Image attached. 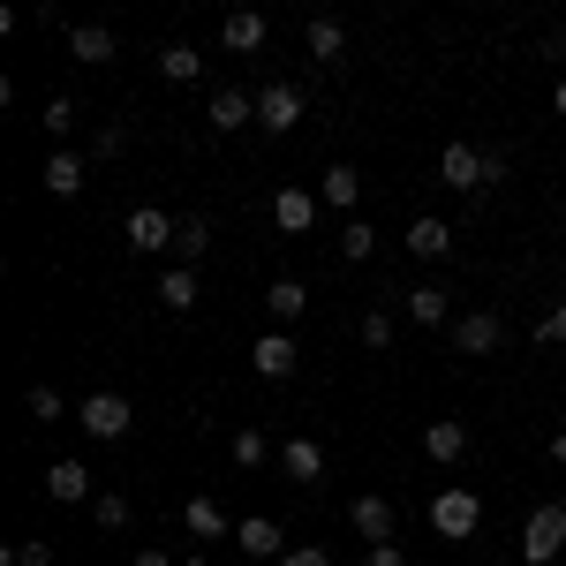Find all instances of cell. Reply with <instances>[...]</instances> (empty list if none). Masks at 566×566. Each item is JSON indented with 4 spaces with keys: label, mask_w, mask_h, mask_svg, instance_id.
<instances>
[{
    "label": "cell",
    "mask_w": 566,
    "mask_h": 566,
    "mask_svg": "<svg viewBox=\"0 0 566 566\" xmlns=\"http://www.w3.org/2000/svg\"><path fill=\"white\" fill-rule=\"evenodd\" d=\"M552 106H559V114H566V76H559V91H552Z\"/></svg>",
    "instance_id": "obj_41"
},
{
    "label": "cell",
    "mask_w": 566,
    "mask_h": 566,
    "mask_svg": "<svg viewBox=\"0 0 566 566\" xmlns=\"http://www.w3.org/2000/svg\"><path fill=\"white\" fill-rule=\"evenodd\" d=\"M84 167L91 159H76V151H53V159H45V189H53V197H76V189H84Z\"/></svg>",
    "instance_id": "obj_25"
},
{
    "label": "cell",
    "mask_w": 566,
    "mask_h": 566,
    "mask_svg": "<svg viewBox=\"0 0 566 566\" xmlns=\"http://www.w3.org/2000/svg\"><path fill=\"white\" fill-rule=\"evenodd\" d=\"M76 423H84V438H129V423H136V408L122 400V392H91V400H76Z\"/></svg>",
    "instance_id": "obj_3"
},
{
    "label": "cell",
    "mask_w": 566,
    "mask_h": 566,
    "mask_svg": "<svg viewBox=\"0 0 566 566\" xmlns=\"http://www.w3.org/2000/svg\"><path fill=\"white\" fill-rule=\"evenodd\" d=\"M69 53L98 69V61H114V31L106 23H69Z\"/></svg>",
    "instance_id": "obj_21"
},
{
    "label": "cell",
    "mask_w": 566,
    "mask_h": 566,
    "mask_svg": "<svg viewBox=\"0 0 566 566\" xmlns=\"http://www.w3.org/2000/svg\"><path fill=\"white\" fill-rule=\"evenodd\" d=\"M536 340H566V303H559V310H544V317H536Z\"/></svg>",
    "instance_id": "obj_36"
},
{
    "label": "cell",
    "mask_w": 566,
    "mask_h": 566,
    "mask_svg": "<svg viewBox=\"0 0 566 566\" xmlns=\"http://www.w3.org/2000/svg\"><path fill=\"white\" fill-rule=\"evenodd\" d=\"M317 212H325V205H317V189H295V181L272 197V227H280V234H310Z\"/></svg>",
    "instance_id": "obj_9"
},
{
    "label": "cell",
    "mask_w": 566,
    "mask_h": 566,
    "mask_svg": "<svg viewBox=\"0 0 566 566\" xmlns=\"http://www.w3.org/2000/svg\"><path fill=\"white\" fill-rule=\"evenodd\" d=\"M446 333H453V348H461V355H499V340H506V317H499V310H461Z\"/></svg>",
    "instance_id": "obj_4"
},
{
    "label": "cell",
    "mask_w": 566,
    "mask_h": 566,
    "mask_svg": "<svg viewBox=\"0 0 566 566\" xmlns=\"http://www.w3.org/2000/svg\"><path fill=\"white\" fill-rule=\"evenodd\" d=\"M310 61H325V69H340V53H348V31L333 23V15H310Z\"/></svg>",
    "instance_id": "obj_20"
},
{
    "label": "cell",
    "mask_w": 566,
    "mask_h": 566,
    "mask_svg": "<svg viewBox=\"0 0 566 566\" xmlns=\"http://www.w3.org/2000/svg\"><path fill=\"white\" fill-rule=\"evenodd\" d=\"M219 45H227V53H258L264 45V15L258 8H234V15L219 23Z\"/></svg>",
    "instance_id": "obj_18"
},
{
    "label": "cell",
    "mask_w": 566,
    "mask_h": 566,
    "mask_svg": "<svg viewBox=\"0 0 566 566\" xmlns=\"http://www.w3.org/2000/svg\"><path fill=\"white\" fill-rule=\"evenodd\" d=\"M295 122H303V91H295V84H264L258 91V129L287 136Z\"/></svg>",
    "instance_id": "obj_8"
},
{
    "label": "cell",
    "mask_w": 566,
    "mask_h": 566,
    "mask_svg": "<svg viewBox=\"0 0 566 566\" xmlns=\"http://www.w3.org/2000/svg\"><path fill=\"white\" fill-rule=\"evenodd\" d=\"M205 122H212L219 136L250 129V122H258V91H234V84H219V91H212V106H205Z\"/></svg>",
    "instance_id": "obj_7"
},
{
    "label": "cell",
    "mask_w": 566,
    "mask_h": 566,
    "mask_svg": "<svg viewBox=\"0 0 566 566\" xmlns=\"http://www.w3.org/2000/svg\"><path fill=\"white\" fill-rule=\"evenodd\" d=\"M348 528L363 536V544H392V499H378V491H370V499H355Z\"/></svg>",
    "instance_id": "obj_13"
},
{
    "label": "cell",
    "mask_w": 566,
    "mask_h": 566,
    "mask_svg": "<svg viewBox=\"0 0 566 566\" xmlns=\"http://www.w3.org/2000/svg\"><path fill=\"white\" fill-rule=\"evenodd\" d=\"M469 446H476V438H469V423H453V416L423 431V453H431V461H446V469H453V461H469Z\"/></svg>",
    "instance_id": "obj_16"
},
{
    "label": "cell",
    "mask_w": 566,
    "mask_h": 566,
    "mask_svg": "<svg viewBox=\"0 0 566 566\" xmlns=\"http://www.w3.org/2000/svg\"><path fill=\"white\" fill-rule=\"evenodd\" d=\"M205 250H212V227H205V219H181V234H175V258H181V264H197Z\"/></svg>",
    "instance_id": "obj_30"
},
{
    "label": "cell",
    "mask_w": 566,
    "mask_h": 566,
    "mask_svg": "<svg viewBox=\"0 0 566 566\" xmlns=\"http://www.w3.org/2000/svg\"><path fill=\"white\" fill-rule=\"evenodd\" d=\"M181 219H167L159 205H136L129 212V250H144V258H159V250H175Z\"/></svg>",
    "instance_id": "obj_5"
},
{
    "label": "cell",
    "mask_w": 566,
    "mask_h": 566,
    "mask_svg": "<svg viewBox=\"0 0 566 566\" xmlns=\"http://www.w3.org/2000/svg\"><path fill=\"white\" fill-rule=\"evenodd\" d=\"M234 552H242V559H287V536H280V522H272V514H250V522H234Z\"/></svg>",
    "instance_id": "obj_6"
},
{
    "label": "cell",
    "mask_w": 566,
    "mask_h": 566,
    "mask_svg": "<svg viewBox=\"0 0 566 566\" xmlns=\"http://www.w3.org/2000/svg\"><path fill=\"white\" fill-rule=\"evenodd\" d=\"M181 528H189L197 544H227V514H219V506L205 499V491H197V499L181 506Z\"/></svg>",
    "instance_id": "obj_19"
},
{
    "label": "cell",
    "mask_w": 566,
    "mask_h": 566,
    "mask_svg": "<svg viewBox=\"0 0 566 566\" xmlns=\"http://www.w3.org/2000/svg\"><path fill=\"white\" fill-rule=\"evenodd\" d=\"M370 250H378V234H370V219H348V227H340V264H363Z\"/></svg>",
    "instance_id": "obj_28"
},
{
    "label": "cell",
    "mask_w": 566,
    "mask_h": 566,
    "mask_svg": "<svg viewBox=\"0 0 566 566\" xmlns=\"http://www.w3.org/2000/svg\"><path fill=\"white\" fill-rule=\"evenodd\" d=\"M31 416H39V423H61V416H69V400H61L53 386H31Z\"/></svg>",
    "instance_id": "obj_31"
},
{
    "label": "cell",
    "mask_w": 566,
    "mask_h": 566,
    "mask_svg": "<svg viewBox=\"0 0 566 566\" xmlns=\"http://www.w3.org/2000/svg\"><path fill=\"white\" fill-rule=\"evenodd\" d=\"M0 559L8 566H53V544H8Z\"/></svg>",
    "instance_id": "obj_35"
},
{
    "label": "cell",
    "mask_w": 566,
    "mask_h": 566,
    "mask_svg": "<svg viewBox=\"0 0 566 566\" xmlns=\"http://www.w3.org/2000/svg\"><path fill=\"white\" fill-rule=\"evenodd\" d=\"M76 129V98H45V136H69Z\"/></svg>",
    "instance_id": "obj_32"
},
{
    "label": "cell",
    "mask_w": 566,
    "mask_h": 566,
    "mask_svg": "<svg viewBox=\"0 0 566 566\" xmlns=\"http://www.w3.org/2000/svg\"><path fill=\"white\" fill-rule=\"evenodd\" d=\"M227 453H234V469H264V461H272V438H264L258 423H242V431L227 438Z\"/></svg>",
    "instance_id": "obj_26"
},
{
    "label": "cell",
    "mask_w": 566,
    "mask_h": 566,
    "mask_svg": "<svg viewBox=\"0 0 566 566\" xmlns=\"http://www.w3.org/2000/svg\"><path fill=\"white\" fill-rule=\"evenodd\" d=\"M280 469L295 483H317L325 476V446H317V438H287V446H280Z\"/></svg>",
    "instance_id": "obj_17"
},
{
    "label": "cell",
    "mask_w": 566,
    "mask_h": 566,
    "mask_svg": "<svg viewBox=\"0 0 566 566\" xmlns=\"http://www.w3.org/2000/svg\"><path fill=\"white\" fill-rule=\"evenodd\" d=\"M514 552H522L528 566H552L566 552V506H559V499H544V506L522 522V544H514Z\"/></svg>",
    "instance_id": "obj_2"
},
{
    "label": "cell",
    "mask_w": 566,
    "mask_h": 566,
    "mask_svg": "<svg viewBox=\"0 0 566 566\" xmlns=\"http://www.w3.org/2000/svg\"><path fill=\"white\" fill-rule=\"evenodd\" d=\"M431 528L446 536V544H469V536L483 528V499L469 491V483H446V491L431 499Z\"/></svg>",
    "instance_id": "obj_1"
},
{
    "label": "cell",
    "mask_w": 566,
    "mask_h": 566,
    "mask_svg": "<svg viewBox=\"0 0 566 566\" xmlns=\"http://www.w3.org/2000/svg\"><path fill=\"white\" fill-rule=\"evenodd\" d=\"M91 522L106 528V536H114V528H129V499H122V491H98V499H91Z\"/></svg>",
    "instance_id": "obj_29"
},
{
    "label": "cell",
    "mask_w": 566,
    "mask_h": 566,
    "mask_svg": "<svg viewBox=\"0 0 566 566\" xmlns=\"http://www.w3.org/2000/svg\"><path fill=\"white\" fill-rule=\"evenodd\" d=\"M295 363H303V355H295V340H287V333H264L258 348H250V370H258V378H272V386H287V378H295Z\"/></svg>",
    "instance_id": "obj_11"
},
{
    "label": "cell",
    "mask_w": 566,
    "mask_h": 566,
    "mask_svg": "<svg viewBox=\"0 0 566 566\" xmlns=\"http://www.w3.org/2000/svg\"><path fill=\"white\" fill-rule=\"evenodd\" d=\"M159 303L167 310H197V272H189V264H167V272H159Z\"/></svg>",
    "instance_id": "obj_27"
},
{
    "label": "cell",
    "mask_w": 566,
    "mask_h": 566,
    "mask_svg": "<svg viewBox=\"0 0 566 566\" xmlns=\"http://www.w3.org/2000/svg\"><path fill=\"white\" fill-rule=\"evenodd\" d=\"M122 151H129V136L114 129V122H106V129L91 136V159H98V167H106V159H122Z\"/></svg>",
    "instance_id": "obj_33"
},
{
    "label": "cell",
    "mask_w": 566,
    "mask_h": 566,
    "mask_svg": "<svg viewBox=\"0 0 566 566\" xmlns=\"http://www.w3.org/2000/svg\"><path fill=\"white\" fill-rule=\"evenodd\" d=\"M159 76H167V84H197V76H205V53H197V45H159Z\"/></svg>",
    "instance_id": "obj_24"
},
{
    "label": "cell",
    "mask_w": 566,
    "mask_h": 566,
    "mask_svg": "<svg viewBox=\"0 0 566 566\" xmlns=\"http://www.w3.org/2000/svg\"><path fill=\"white\" fill-rule=\"evenodd\" d=\"M181 566H212V559H181Z\"/></svg>",
    "instance_id": "obj_42"
},
{
    "label": "cell",
    "mask_w": 566,
    "mask_h": 566,
    "mask_svg": "<svg viewBox=\"0 0 566 566\" xmlns=\"http://www.w3.org/2000/svg\"><path fill=\"white\" fill-rule=\"evenodd\" d=\"M370 566H408V552L400 544H370Z\"/></svg>",
    "instance_id": "obj_38"
},
{
    "label": "cell",
    "mask_w": 566,
    "mask_h": 566,
    "mask_svg": "<svg viewBox=\"0 0 566 566\" xmlns=\"http://www.w3.org/2000/svg\"><path fill=\"white\" fill-rule=\"evenodd\" d=\"M280 566H333V559H325L317 544H287V559H280Z\"/></svg>",
    "instance_id": "obj_37"
},
{
    "label": "cell",
    "mask_w": 566,
    "mask_h": 566,
    "mask_svg": "<svg viewBox=\"0 0 566 566\" xmlns=\"http://www.w3.org/2000/svg\"><path fill=\"white\" fill-rule=\"evenodd\" d=\"M408 258H423V264L453 258V227L446 219H408Z\"/></svg>",
    "instance_id": "obj_15"
},
{
    "label": "cell",
    "mask_w": 566,
    "mask_h": 566,
    "mask_svg": "<svg viewBox=\"0 0 566 566\" xmlns=\"http://www.w3.org/2000/svg\"><path fill=\"white\" fill-rule=\"evenodd\" d=\"M408 317L416 325H453V295L446 287H408Z\"/></svg>",
    "instance_id": "obj_23"
},
{
    "label": "cell",
    "mask_w": 566,
    "mask_h": 566,
    "mask_svg": "<svg viewBox=\"0 0 566 566\" xmlns=\"http://www.w3.org/2000/svg\"><path fill=\"white\" fill-rule=\"evenodd\" d=\"M363 348H392V310H370L363 317Z\"/></svg>",
    "instance_id": "obj_34"
},
{
    "label": "cell",
    "mask_w": 566,
    "mask_h": 566,
    "mask_svg": "<svg viewBox=\"0 0 566 566\" xmlns=\"http://www.w3.org/2000/svg\"><path fill=\"white\" fill-rule=\"evenodd\" d=\"M438 181H446V189H491V181H483V151L476 144H446V151H438Z\"/></svg>",
    "instance_id": "obj_10"
},
{
    "label": "cell",
    "mask_w": 566,
    "mask_h": 566,
    "mask_svg": "<svg viewBox=\"0 0 566 566\" xmlns=\"http://www.w3.org/2000/svg\"><path fill=\"white\" fill-rule=\"evenodd\" d=\"M136 566H167V552H136Z\"/></svg>",
    "instance_id": "obj_40"
},
{
    "label": "cell",
    "mask_w": 566,
    "mask_h": 566,
    "mask_svg": "<svg viewBox=\"0 0 566 566\" xmlns=\"http://www.w3.org/2000/svg\"><path fill=\"white\" fill-rule=\"evenodd\" d=\"M355 197H363V175H355L348 159L317 175V205H333V212H348V219H355Z\"/></svg>",
    "instance_id": "obj_14"
},
{
    "label": "cell",
    "mask_w": 566,
    "mask_h": 566,
    "mask_svg": "<svg viewBox=\"0 0 566 566\" xmlns=\"http://www.w3.org/2000/svg\"><path fill=\"white\" fill-rule=\"evenodd\" d=\"M552 461H559V469H566V431H552Z\"/></svg>",
    "instance_id": "obj_39"
},
{
    "label": "cell",
    "mask_w": 566,
    "mask_h": 566,
    "mask_svg": "<svg viewBox=\"0 0 566 566\" xmlns=\"http://www.w3.org/2000/svg\"><path fill=\"white\" fill-rule=\"evenodd\" d=\"M264 310H272L280 325H295V317L310 310V287L303 280H272V287H264Z\"/></svg>",
    "instance_id": "obj_22"
},
{
    "label": "cell",
    "mask_w": 566,
    "mask_h": 566,
    "mask_svg": "<svg viewBox=\"0 0 566 566\" xmlns=\"http://www.w3.org/2000/svg\"><path fill=\"white\" fill-rule=\"evenodd\" d=\"M45 499H61V506H91L98 491H91V469L84 461H53L45 469Z\"/></svg>",
    "instance_id": "obj_12"
}]
</instances>
